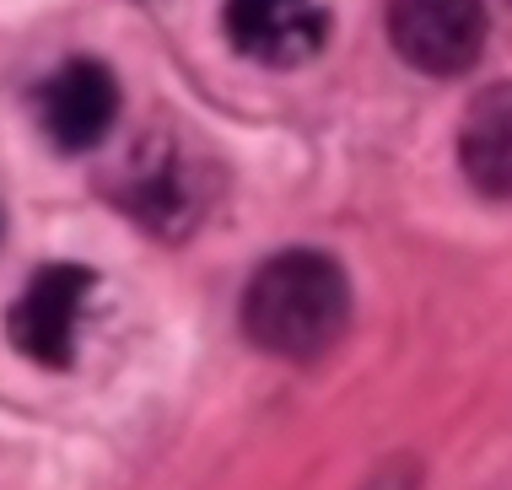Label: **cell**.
I'll use <instances>...</instances> for the list:
<instances>
[{
  "label": "cell",
  "instance_id": "obj_4",
  "mask_svg": "<svg viewBox=\"0 0 512 490\" xmlns=\"http://www.w3.org/2000/svg\"><path fill=\"white\" fill-rule=\"evenodd\" d=\"M221 27L243 60L292 70L329 44V6L324 0H227Z\"/></svg>",
  "mask_w": 512,
  "mask_h": 490
},
{
  "label": "cell",
  "instance_id": "obj_7",
  "mask_svg": "<svg viewBox=\"0 0 512 490\" xmlns=\"http://www.w3.org/2000/svg\"><path fill=\"white\" fill-rule=\"evenodd\" d=\"M459 167L486 200L512 205V81L486 87L459 124Z\"/></svg>",
  "mask_w": 512,
  "mask_h": 490
},
{
  "label": "cell",
  "instance_id": "obj_2",
  "mask_svg": "<svg viewBox=\"0 0 512 490\" xmlns=\"http://www.w3.org/2000/svg\"><path fill=\"white\" fill-rule=\"evenodd\" d=\"M92 286L98 275L87 264H44L33 270V280L22 286V297L6 313V334L38 367H71L76 345H81V318H87Z\"/></svg>",
  "mask_w": 512,
  "mask_h": 490
},
{
  "label": "cell",
  "instance_id": "obj_3",
  "mask_svg": "<svg viewBox=\"0 0 512 490\" xmlns=\"http://www.w3.org/2000/svg\"><path fill=\"white\" fill-rule=\"evenodd\" d=\"M486 33V0H389V44L421 76L475 70Z\"/></svg>",
  "mask_w": 512,
  "mask_h": 490
},
{
  "label": "cell",
  "instance_id": "obj_6",
  "mask_svg": "<svg viewBox=\"0 0 512 490\" xmlns=\"http://www.w3.org/2000/svg\"><path fill=\"white\" fill-rule=\"evenodd\" d=\"M119 205L157 237H184L200 216V184L173 140H146L124 173Z\"/></svg>",
  "mask_w": 512,
  "mask_h": 490
},
{
  "label": "cell",
  "instance_id": "obj_9",
  "mask_svg": "<svg viewBox=\"0 0 512 490\" xmlns=\"http://www.w3.org/2000/svg\"><path fill=\"white\" fill-rule=\"evenodd\" d=\"M0 227H6V221H0Z\"/></svg>",
  "mask_w": 512,
  "mask_h": 490
},
{
  "label": "cell",
  "instance_id": "obj_1",
  "mask_svg": "<svg viewBox=\"0 0 512 490\" xmlns=\"http://www.w3.org/2000/svg\"><path fill=\"white\" fill-rule=\"evenodd\" d=\"M238 318L265 356L313 361L351 324V280L318 248H286L248 275Z\"/></svg>",
  "mask_w": 512,
  "mask_h": 490
},
{
  "label": "cell",
  "instance_id": "obj_5",
  "mask_svg": "<svg viewBox=\"0 0 512 490\" xmlns=\"http://www.w3.org/2000/svg\"><path fill=\"white\" fill-rule=\"evenodd\" d=\"M38 119L60 151L103 146L119 124V81L103 60H65L38 92Z\"/></svg>",
  "mask_w": 512,
  "mask_h": 490
},
{
  "label": "cell",
  "instance_id": "obj_8",
  "mask_svg": "<svg viewBox=\"0 0 512 490\" xmlns=\"http://www.w3.org/2000/svg\"><path fill=\"white\" fill-rule=\"evenodd\" d=\"M362 490H415V469L410 464H389V469H378Z\"/></svg>",
  "mask_w": 512,
  "mask_h": 490
}]
</instances>
